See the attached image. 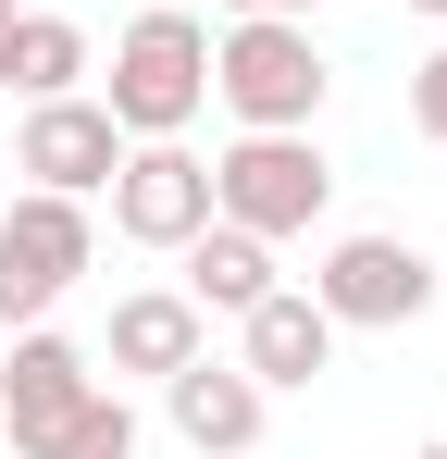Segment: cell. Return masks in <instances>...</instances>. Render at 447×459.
I'll use <instances>...</instances> for the list:
<instances>
[{
    "label": "cell",
    "instance_id": "9",
    "mask_svg": "<svg viewBox=\"0 0 447 459\" xmlns=\"http://www.w3.org/2000/svg\"><path fill=\"white\" fill-rule=\"evenodd\" d=\"M236 373L261 385V397H298L311 373H336V310L311 299V286H261V299L236 310Z\"/></svg>",
    "mask_w": 447,
    "mask_h": 459
},
{
    "label": "cell",
    "instance_id": "18",
    "mask_svg": "<svg viewBox=\"0 0 447 459\" xmlns=\"http://www.w3.org/2000/svg\"><path fill=\"white\" fill-rule=\"evenodd\" d=\"M410 13H435V25H447V0H410Z\"/></svg>",
    "mask_w": 447,
    "mask_h": 459
},
{
    "label": "cell",
    "instance_id": "16",
    "mask_svg": "<svg viewBox=\"0 0 447 459\" xmlns=\"http://www.w3.org/2000/svg\"><path fill=\"white\" fill-rule=\"evenodd\" d=\"M224 13H311V0H224Z\"/></svg>",
    "mask_w": 447,
    "mask_h": 459
},
{
    "label": "cell",
    "instance_id": "1",
    "mask_svg": "<svg viewBox=\"0 0 447 459\" xmlns=\"http://www.w3.org/2000/svg\"><path fill=\"white\" fill-rule=\"evenodd\" d=\"M100 112L125 137H187L212 112V25L199 13H137L112 38V75H100Z\"/></svg>",
    "mask_w": 447,
    "mask_h": 459
},
{
    "label": "cell",
    "instance_id": "15",
    "mask_svg": "<svg viewBox=\"0 0 447 459\" xmlns=\"http://www.w3.org/2000/svg\"><path fill=\"white\" fill-rule=\"evenodd\" d=\"M410 137H435V150H447V50H435V63H410Z\"/></svg>",
    "mask_w": 447,
    "mask_h": 459
},
{
    "label": "cell",
    "instance_id": "4",
    "mask_svg": "<svg viewBox=\"0 0 447 459\" xmlns=\"http://www.w3.org/2000/svg\"><path fill=\"white\" fill-rule=\"evenodd\" d=\"M100 261V224H87V199H50V186H25L13 212H0V335L13 323H50L74 273Z\"/></svg>",
    "mask_w": 447,
    "mask_h": 459
},
{
    "label": "cell",
    "instance_id": "12",
    "mask_svg": "<svg viewBox=\"0 0 447 459\" xmlns=\"http://www.w3.org/2000/svg\"><path fill=\"white\" fill-rule=\"evenodd\" d=\"M174 261H187L174 286H187V299H199V310H224V323H236V310H249V299H261V286H274V236L224 224V212H212V224H199V236H187Z\"/></svg>",
    "mask_w": 447,
    "mask_h": 459
},
{
    "label": "cell",
    "instance_id": "6",
    "mask_svg": "<svg viewBox=\"0 0 447 459\" xmlns=\"http://www.w3.org/2000/svg\"><path fill=\"white\" fill-rule=\"evenodd\" d=\"M311 299L336 310V335H348V323L398 335V323H423V310H435V261H423L410 236H336V248H323V273H311Z\"/></svg>",
    "mask_w": 447,
    "mask_h": 459
},
{
    "label": "cell",
    "instance_id": "5",
    "mask_svg": "<svg viewBox=\"0 0 447 459\" xmlns=\"http://www.w3.org/2000/svg\"><path fill=\"white\" fill-rule=\"evenodd\" d=\"M112 236L125 248H187V236L212 224V161L187 150V137H125V161H112Z\"/></svg>",
    "mask_w": 447,
    "mask_h": 459
},
{
    "label": "cell",
    "instance_id": "17",
    "mask_svg": "<svg viewBox=\"0 0 447 459\" xmlns=\"http://www.w3.org/2000/svg\"><path fill=\"white\" fill-rule=\"evenodd\" d=\"M137 13H187V0H137Z\"/></svg>",
    "mask_w": 447,
    "mask_h": 459
},
{
    "label": "cell",
    "instance_id": "20",
    "mask_svg": "<svg viewBox=\"0 0 447 459\" xmlns=\"http://www.w3.org/2000/svg\"><path fill=\"white\" fill-rule=\"evenodd\" d=\"M13 13H25V0H0V25H13Z\"/></svg>",
    "mask_w": 447,
    "mask_h": 459
},
{
    "label": "cell",
    "instance_id": "10",
    "mask_svg": "<svg viewBox=\"0 0 447 459\" xmlns=\"http://www.w3.org/2000/svg\"><path fill=\"white\" fill-rule=\"evenodd\" d=\"M162 410H174V435H187L199 459H249V447H261V422H274V397L236 373V360H212V348L162 373Z\"/></svg>",
    "mask_w": 447,
    "mask_h": 459
},
{
    "label": "cell",
    "instance_id": "19",
    "mask_svg": "<svg viewBox=\"0 0 447 459\" xmlns=\"http://www.w3.org/2000/svg\"><path fill=\"white\" fill-rule=\"evenodd\" d=\"M410 459H447V435H435V447H410Z\"/></svg>",
    "mask_w": 447,
    "mask_h": 459
},
{
    "label": "cell",
    "instance_id": "3",
    "mask_svg": "<svg viewBox=\"0 0 447 459\" xmlns=\"http://www.w3.org/2000/svg\"><path fill=\"white\" fill-rule=\"evenodd\" d=\"M323 199H336V161L311 150V125H286V137H236V150L212 161V212L249 236H311L323 224Z\"/></svg>",
    "mask_w": 447,
    "mask_h": 459
},
{
    "label": "cell",
    "instance_id": "13",
    "mask_svg": "<svg viewBox=\"0 0 447 459\" xmlns=\"http://www.w3.org/2000/svg\"><path fill=\"white\" fill-rule=\"evenodd\" d=\"M0 87H13V100H74V87H87V25L13 13V25H0Z\"/></svg>",
    "mask_w": 447,
    "mask_h": 459
},
{
    "label": "cell",
    "instance_id": "14",
    "mask_svg": "<svg viewBox=\"0 0 447 459\" xmlns=\"http://www.w3.org/2000/svg\"><path fill=\"white\" fill-rule=\"evenodd\" d=\"M38 459H137V410H125V385H87L74 422H63Z\"/></svg>",
    "mask_w": 447,
    "mask_h": 459
},
{
    "label": "cell",
    "instance_id": "11",
    "mask_svg": "<svg viewBox=\"0 0 447 459\" xmlns=\"http://www.w3.org/2000/svg\"><path fill=\"white\" fill-rule=\"evenodd\" d=\"M199 348H212V310L187 299V286H125L112 299V335H100V360L137 373V385H162L174 360H199Z\"/></svg>",
    "mask_w": 447,
    "mask_h": 459
},
{
    "label": "cell",
    "instance_id": "7",
    "mask_svg": "<svg viewBox=\"0 0 447 459\" xmlns=\"http://www.w3.org/2000/svg\"><path fill=\"white\" fill-rule=\"evenodd\" d=\"M112 161H125V125H112L87 87H74V100H25V137H13V174H25V186H50V199H100Z\"/></svg>",
    "mask_w": 447,
    "mask_h": 459
},
{
    "label": "cell",
    "instance_id": "8",
    "mask_svg": "<svg viewBox=\"0 0 447 459\" xmlns=\"http://www.w3.org/2000/svg\"><path fill=\"white\" fill-rule=\"evenodd\" d=\"M87 348L74 335H50V323H13V360H0V447L13 459H38L50 435L74 422V397H87Z\"/></svg>",
    "mask_w": 447,
    "mask_h": 459
},
{
    "label": "cell",
    "instance_id": "2",
    "mask_svg": "<svg viewBox=\"0 0 447 459\" xmlns=\"http://www.w3.org/2000/svg\"><path fill=\"white\" fill-rule=\"evenodd\" d=\"M212 100L236 112V137H286L323 112V50L298 13H236V38H212Z\"/></svg>",
    "mask_w": 447,
    "mask_h": 459
}]
</instances>
